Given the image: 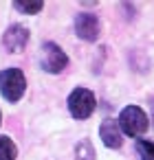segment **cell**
<instances>
[{"mask_svg":"<svg viewBox=\"0 0 154 160\" xmlns=\"http://www.w3.org/2000/svg\"><path fill=\"white\" fill-rule=\"evenodd\" d=\"M66 66H68L66 53H64L55 42H46V44L42 46V68H44L46 72L57 75V72H62Z\"/></svg>","mask_w":154,"mask_h":160,"instance_id":"277c9868","label":"cell"},{"mask_svg":"<svg viewBox=\"0 0 154 160\" xmlns=\"http://www.w3.org/2000/svg\"><path fill=\"white\" fill-rule=\"evenodd\" d=\"M95 105H97L95 94H93L88 88H75V90L71 92V97H68V110H71V114H73L75 118H79V121L88 118V116L95 112Z\"/></svg>","mask_w":154,"mask_h":160,"instance_id":"3957f363","label":"cell"},{"mask_svg":"<svg viewBox=\"0 0 154 160\" xmlns=\"http://www.w3.org/2000/svg\"><path fill=\"white\" fill-rule=\"evenodd\" d=\"M75 160H95V149H93V142L88 138L79 140L77 147H75Z\"/></svg>","mask_w":154,"mask_h":160,"instance_id":"9c48e42d","label":"cell"},{"mask_svg":"<svg viewBox=\"0 0 154 160\" xmlns=\"http://www.w3.org/2000/svg\"><path fill=\"white\" fill-rule=\"evenodd\" d=\"M99 136H101L104 145L110 147V149H117V147H121V142H123V138H121V127H119V123H117L114 118H106V121L99 125Z\"/></svg>","mask_w":154,"mask_h":160,"instance_id":"52a82bcc","label":"cell"},{"mask_svg":"<svg viewBox=\"0 0 154 160\" xmlns=\"http://www.w3.org/2000/svg\"><path fill=\"white\" fill-rule=\"evenodd\" d=\"M99 29H101V24L95 13H79L75 18V31L86 42H95L99 38Z\"/></svg>","mask_w":154,"mask_h":160,"instance_id":"5b68a950","label":"cell"},{"mask_svg":"<svg viewBox=\"0 0 154 160\" xmlns=\"http://www.w3.org/2000/svg\"><path fill=\"white\" fill-rule=\"evenodd\" d=\"M117 123H119L121 132L128 134V136H132V138L145 134V129H147V125H150L145 112H143L141 108H136V105H128V108H123L121 114H119V118H117Z\"/></svg>","mask_w":154,"mask_h":160,"instance_id":"7a4b0ae2","label":"cell"},{"mask_svg":"<svg viewBox=\"0 0 154 160\" xmlns=\"http://www.w3.org/2000/svg\"><path fill=\"white\" fill-rule=\"evenodd\" d=\"M27 42H29V31H27L22 24H11V27L5 31V35H3V44H5V48H7L9 53H20V51H24Z\"/></svg>","mask_w":154,"mask_h":160,"instance_id":"8992f818","label":"cell"},{"mask_svg":"<svg viewBox=\"0 0 154 160\" xmlns=\"http://www.w3.org/2000/svg\"><path fill=\"white\" fill-rule=\"evenodd\" d=\"M24 90H27V79L20 68H7L0 72V92H3V97L7 101H11V103L20 101Z\"/></svg>","mask_w":154,"mask_h":160,"instance_id":"6da1fadb","label":"cell"},{"mask_svg":"<svg viewBox=\"0 0 154 160\" xmlns=\"http://www.w3.org/2000/svg\"><path fill=\"white\" fill-rule=\"evenodd\" d=\"M136 149L141 153V160H154V142L136 138Z\"/></svg>","mask_w":154,"mask_h":160,"instance_id":"30bf717a","label":"cell"},{"mask_svg":"<svg viewBox=\"0 0 154 160\" xmlns=\"http://www.w3.org/2000/svg\"><path fill=\"white\" fill-rule=\"evenodd\" d=\"M18 147L9 136H0V160H16Z\"/></svg>","mask_w":154,"mask_h":160,"instance_id":"ba28073f","label":"cell"},{"mask_svg":"<svg viewBox=\"0 0 154 160\" xmlns=\"http://www.w3.org/2000/svg\"><path fill=\"white\" fill-rule=\"evenodd\" d=\"M13 7H16L18 11H22V13L33 16V13H40V11L44 9V2H13Z\"/></svg>","mask_w":154,"mask_h":160,"instance_id":"8fae6325","label":"cell"}]
</instances>
